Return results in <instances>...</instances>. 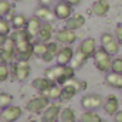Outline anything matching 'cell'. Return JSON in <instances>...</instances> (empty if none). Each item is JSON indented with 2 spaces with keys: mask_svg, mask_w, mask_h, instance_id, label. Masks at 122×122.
<instances>
[{
  "mask_svg": "<svg viewBox=\"0 0 122 122\" xmlns=\"http://www.w3.org/2000/svg\"><path fill=\"white\" fill-rule=\"evenodd\" d=\"M38 3H40V6H46V7H50V6L54 3V0H38Z\"/></svg>",
  "mask_w": 122,
  "mask_h": 122,
  "instance_id": "39",
  "label": "cell"
},
{
  "mask_svg": "<svg viewBox=\"0 0 122 122\" xmlns=\"http://www.w3.org/2000/svg\"><path fill=\"white\" fill-rule=\"evenodd\" d=\"M85 24V17L81 13H74L68 20H65V27L70 30H80Z\"/></svg>",
  "mask_w": 122,
  "mask_h": 122,
  "instance_id": "16",
  "label": "cell"
},
{
  "mask_svg": "<svg viewBox=\"0 0 122 122\" xmlns=\"http://www.w3.org/2000/svg\"><path fill=\"white\" fill-rule=\"evenodd\" d=\"M10 37H11L16 43H19V41H31V38H33L26 29L13 30V31H11V34H10Z\"/></svg>",
  "mask_w": 122,
  "mask_h": 122,
  "instance_id": "27",
  "label": "cell"
},
{
  "mask_svg": "<svg viewBox=\"0 0 122 122\" xmlns=\"http://www.w3.org/2000/svg\"><path fill=\"white\" fill-rule=\"evenodd\" d=\"M109 9H111V4H109L108 0H95L92 3L91 11L95 16H98V17H104V16H107Z\"/></svg>",
  "mask_w": 122,
  "mask_h": 122,
  "instance_id": "19",
  "label": "cell"
},
{
  "mask_svg": "<svg viewBox=\"0 0 122 122\" xmlns=\"http://www.w3.org/2000/svg\"><path fill=\"white\" fill-rule=\"evenodd\" d=\"M56 40L61 44H64V46H71L77 40V34H75L74 30H70V29L65 27V29H61L56 33Z\"/></svg>",
  "mask_w": 122,
  "mask_h": 122,
  "instance_id": "12",
  "label": "cell"
},
{
  "mask_svg": "<svg viewBox=\"0 0 122 122\" xmlns=\"http://www.w3.org/2000/svg\"><path fill=\"white\" fill-rule=\"evenodd\" d=\"M74 50H72V47L71 46H64V47H61L60 51H58V54H57V64H61V65H68L71 60H72V57H74Z\"/></svg>",
  "mask_w": 122,
  "mask_h": 122,
  "instance_id": "14",
  "label": "cell"
},
{
  "mask_svg": "<svg viewBox=\"0 0 122 122\" xmlns=\"http://www.w3.org/2000/svg\"><path fill=\"white\" fill-rule=\"evenodd\" d=\"M7 37H9V36H3V34H0V47H3V46H4V43H6Z\"/></svg>",
  "mask_w": 122,
  "mask_h": 122,
  "instance_id": "41",
  "label": "cell"
},
{
  "mask_svg": "<svg viewBox=\"0 0 122 122\" xmlns=\"http://www.w3.org/2000/svg\"><path fill=\"white\" fill-rule=\"evenodd\" d=\"M72 7L74 6H71L70 3H67L65 0H60V1H57L56 3V6H54V14H56V17L58 19V20H68L74 13H72Z\"/></svg>",
  "mask_w": 122,
  "mask_h": 122,
  "instance_id": "10",
  "label": "cell"
},
{
  "mask_svg": "<svg viewBox=\"0 0 122 122\" xmlns=\"http://www.w3.org/2000/svg\"><path fill=\"white\" fill-rule=\"evenodd\" d=\"M41 20L37 17V16H33L29 19V21H27V26H26V30L29 31V34H30L31 37H36V36H38V31L41 29Z\"/></svg>",
  "mask_w": 122,
  "mask_h": 122,
  "instance_id": "21",
  "label": "cell"
},
{
  "mask_svg": "<svg viewBox=\"0 0 122 122\" xmlns=\"http://www.w3.org/2000/svg\"><path fill=\"white\" fill-rule=\"evenodd\" d=\"M61 91H62V87L58 85V84H54L46 92H43V95H46L50 101H57V99L61 98Z\"/></svg>",
  "mask_w": 122,
  "mask_h": 122,
  "instance_id": "26",
  "label": "cell"
},
{
  "mask_svg": "<svg viewBox=\"0 0 122 122\" xmlns=\"http://www.w3.org/2000/svg\"><path fill=\"white\" fill-rule=\"evenodd\" d=\"M34 16H37V17H38L41 21H44V23H51V21H54V20L57 19L56 14H54V10L46 7V6L37 7L36 11H34Z\"/></svg>",
  "mask_w": 122,
  "mask_h": 122,
  "instance_id": "15",
  "label": "cell"
},
{
  "mask_svg": "<svg viewBox=\"0 0 122 122\" xmlns=\"http://www.w3.org/2000/svg\"><path fill=\"white\" fill-rule=\"evenodd\" d=\"M81 122H102V118L97 114V111H90L87 109L81 115Z\"/></svg>",
  "mask_w": 122,
  "mask_h": 122,
  "instance_id": "29",
  "label": "cell"
},
{
  "mask_svg": "<svg viewBox=\"0 0 122 122\" xmlns=\"http://www.w3.org/2000/svg\"><path fill=\"white\" fill-rule=\"evenodd\" d=\"M33 56H34V46L31 41L16 43V60L29 61Z\"/></svg>",
  "mask_w": 122,
  "mask_h": 122,
  "instance_id": "6",
  "label": "cell"
},
{
  "mask_svg": "<svg viewBox=\"0 0 122 122\" xmlns=\"http://www.w3.org/2000/svg\"><path fill=\"white\" fill-rule=\"evenodd\" d=\"M53 26H51V23H43L41 24V29L38 31V38L41 40V41H46V43H48L50 40H51V37H53Z\"/></svg>",
  "mask_w": 122,
  "mask_h": 122,
  "instance_id": "24",
  "label": "cell"
},
{
  "mask_svg": "<svg viewBox=\"0 0 122 122\" xmlns=\"http://www.w3.org/2000/svg\"><path fill=\"white\" fill-rule=\"evenodd\" d=\"M0 64H4V61H3V58L0 57Z\"/></svg>",
  "mask_w": 122,
  "mask_h": 122,
  "instance_id": "43",
  "label": "cell"
},
{
  "mask_svg": "<svg viewBox=\"0 0 122 122\" xmlns=\"http://www.w3.org/2000/svg\"><path fill=\"white\" fill-rule=\"evenodd\" d=\"M11 21L7 20L6 17H0V34L3 36H10L11 34Z\"/></svg>",
  "mask_w": 122,
  "mask_h": 122,
  "instance_id": "31",
  "label": "cell"
},
{
  "mask_svg": "<svg viewBox=\"0 0 122 122\" xmlns=\"http://www.w3.org/2000/svg\"><path fill=\"white\" fill-rule=\"evenodd\" d=\"M0 57L3 58L4 64H10L16 58V41L9 36L4 46L0 47Z\"/></svg>",
  "mask_w": 122,
  "mask_h": 122,
  "instance_id": "8",
  "label": "cell"
},
{
  "mask_svg": "<svg viewBox=\"0 0 122 122\" xmlns=\"http://www.w3.org/2000/svg\"><path fill=\"white\" fill-rule=\"evenodd\" d=\"M115 38L118 40V43L122 46V24H118L115 29Z\"/></svg>",
  "mask_w": 122,
  "mask_h": 122,
  "instance_id": "38",
  "label": "cell"
},
{
  "mask_svg": "<svg viewBox=\"0 0 122 122\" xmlns=\"http://www.w3.org/2000/svg\"><path fill=\"white\" fill-rule=\"evenodd\" d=\"M107 84L112 88H117V90H122V74L118 72H109L107 74V78H105Z\"/></svg>",
  "mask_w": 122,
  "mask_h": 122,
  "instance_id": "23",
  "label": "cell"
},
{
  "mask_svg": "<svg viewBox=\"0 0 122 122\" xmlns=\"http://www.w3.org/2000/svg\"><path fill=\"white\" fill-rule=\"evenodd\" d=\"M78 50H81V51H82L85 56H88V57H94V54H95V51H97L95 40H94V38H91V37L84 38V40L81 41V44H80Z\"/></svg>",
  "mask_w": 122,
  "mask_h": 122,
  "instance_id": "20",
  "label": "cell"
},
{
  "mask_svg": "<svg viewBox=\"0 0 122 122\" xmlns=\"http://www.w3.org/2000/svg\"><path fill=\"white\" fill-rule=\"evenodd\" d=\"M88 56H85L81 50H77L75 53H74V57H72V60L70 62V65L74 68V70H80L81 67H84V64L88 61Z\"/></svg>",
  "mask_w": 122,
  "mask_h": 122,
  "instance_id": "22",
  "label": "cell"
},
{
  "mask_svg": "<svg viewBox=\"0 0 122 122\" xmlns=\"http://www.w3.org/2000/svg\"><path fill=\"white\" fill-rule=\"evenodd\" d=\"M56 82H53L50 78H47L46 75L44 77H37V78H34L33 81H31V87L34 88V90H37V91L40 92V94H43V92H46L51 85H54Z\"/></svg>",
  "mask_w": 122,
  "mask_h": 122,
  "instance_id": "18",
  "label": "cell"
},
{
  "mask_svg": "<svg viewBox=\"0 0 122 122\" xmlns=\"http://www.w3.org/2000/svg\"><path fill=\"white\" fill-rule=\"evenodd\" d=\"M94 64H95L98 71L108 72V71H111L112 56L109 53H107V50L104 47H99V48H97V51L94 54Z\"/></svg>",
  "mask_w": 122,
  "mask_h": 122,
  "instance_id": "3",
  "label": "cell"
},
{
  "mask_svg": "<svg viewBox=\"0 0 122 122\" xmlns=\"http://www.w3.org/2000/svg\"><path fill=\"white\" fill-rule=\"evenodd\" d=\"M10 77V67L7 64H0V82L7 81Z\"/></svg>",
  "mask_w": 122,
  "mask_h": 122,
  "instance_id": "35",
  "label": "cell"
},
{
  "mask_svg": "<svg viewBox=\"0 0 122 122\" xmlns=\"http://www.w3.org/2000/svg\"><path fill=\"white\" fill-rule=\"evenodd\" d=\"M29 122H37V121H36V119H30Z\"/></svg>",
  "mask_w": 122,
  "mask_h": 122,
  "instance_id": "44",
  "label": "cell"
},
{
  "mask_svg": "<svg viewBox=\"0 0 122 122\" xmlns=\"http://www.w3.org/2000/svg\"><path fill=\"white\" fill-rule=\"evenodd\" d=\"M13 10V4L9 0H0V17H6Z\"/></svg>",
  "mask_w": 122,
  "mask_h": 122,
  "instance_id": "33",
  "label": "cell"
},
{
  "mask_svg": "<svg viewBox=\"0 0 122 122\" xmlns=\"http://www.w3.org/2000/svg\"><path fill=\"white\" fill-rule=\"evenodd\" d=\"M48 105H50V99H48L46 95L40 94V95L31 98L30 101H27L26 109H27L29 112H31V114H41Z\"/></svg>",
  "mask_w": 122,
  "mask_h": 122,
  "instance_id": "5",
  "label": "cell"
},
{
  "mask_svg": "<svg viewBox=\"0 0 122 122\" xmlns=\"http://www.w3.org/2000/svg\"><path fill=\"white\" fill-rule=\"evenodd\" d=\"M61 109L60 102H50V105L41 112V122H57Z\"/></svg>",
  "mask_w": 122,
  "mask_h": 122,
  "instance_id": "9",
  "label": "cell"
},
{
  "mask_svg": "<svg viewBox=\"0 0 122 122\" xmlns=\"http://www.w3.org/2000/svg\"><path fill=\"white\" fill-rule=\"evenodd\" d=\"M80 122H81V121H80Z\"/></svg>",
  "mask_w": 122,
  "mask_h": 122,
  "instance_id": "47",
  "label": "cell"
},
{
  "mask_svg": "<svg viewBox=\"0 0 122 122\" xmlns=\"http://www.w3.org/2000/svg\"><path fill=\"white\" fill-rule=\"evenodd\" d=\"M23 115V109L17 105H9L4 109H1L0 118L3 122H16L17 119H20Z\"/></svg>",
  "mask_w": 122,
  "mask_h": 122,
  "instance_id": "11",
  "label": "cell"
},
{
  "mask_svg": "<svg viewBox=\"0 0 122 122\" xmlns=\"http://www.w3.org/2000/svg\"><path fill=\"white\" fill-rule=\"evenodd\" d=\"M31 72V67L29 64V61H20L17 60L16 62L11 64V68H10V74L13 77V80H17L20 82L26 81L29 78Z\"/></svg>",
  "mask_w": 122,
  "mask_h": 122,
  "instance_id": "4",
  "label": "cell"
},
{
  "mask_svg": "<svg viewBox=\"0 0 122 122\" xmlns=\"http://www.w3.org/2000/svg\"><path fill=\"white\" fill-rule=\"evenodd\" d=\"M102 108H104V112H105L107 115L114 117V115L119 111V101H118L117 95H114V94L108 95L107 99L104 101V107H102Z\"/></svg>",
  "mask_w": 122,
  "mask_h": 122,
  "instance_id": "13",
  "label": "cell"
},
{
  "mask_svg": "<svg viewBox=\"0 0 122 122\" xmlns=\"http://www.w3.org/2000/svg\"><path fill=\"white\" fill-rule=\"evenodd\" d=\"M74 74H75V70L68 64V65H61L57 64L54 67H50L44 71V75L47 78H50L53 82L58 84V85H64L68 80L74 78Z\"/></svg>",
  "mask_w": 122,
  "mask_h": 122,
  "instance_id": "1",
  "label": "cell"
},
{
  "mask_svg": "<svg viewBox=\"0 0 122 122\" xmlns=\"http://www.w3.org/2000/svg\"><path fill=\"white\" fill-rule=\"evenodd\" d=\"M58 121L60 122H77V114H75V111L72 108L65 107V108L61 109Z\"/></svg>",
  "mask_w": 122,
  "mask_h": 122,
  "instance_id": "25",
  "label": "cell"
},
{
  "mask_svg": "<svg viewBox=\"0 0 122 122\" xmlns=\"http://www.w3.org/2000/svg\"><path fill=\"white\" fill-rule=\"evenodd\" d=\"M67 3H70L71 6H77V4H80L81 3V0H65Z\"/></svg>",
  "mask_w": 122,
  "mask_h": 122,
  "instance_id": "42",
  "label": "cell"
},
{
  "mask_svg": "<svg viewBox=\"0 0 122 122\" xmlns=\"http://www.w3.org/2000/svg\"><path fill=\"white\" fill-rule=\"evenodd\" d=\"M14 1H20V0H14Z\"/></svg>",
  "mask_w": 122,
  "mask_h": 122,
  "instance_id": "45",
  "label": "cell"
},
{
  "mask_svg": "<svg viewBox=\"0 0 122 122\" xmlns=\"http://www.w3.org/2000/svg\"><path fill=\"white\" fill-rule=\"evenodd\" d=\"M111 71H112V72L122 74V57H115V58H112Z\"/></svg>",
  "mask_w": 122,
  "mask_h": 122,
  "instance_id": "36",
  "label": "cell"
},
{
  "mask_svg": "<svg viewBox=\"0 0 122 122\" xmlns=\"http://www.w3.org/2000/svg\"><path fill=\"white\" fill-rule=\"evenodd\" d=\"M101 47H104V48L107 50V53H109L111 56H115V54H118L121 44L118 43L117 38H114L112 41H109V43H107V44H104V46H101Z\"/></svg>",
  "mask_w": 122,
  "mask_h": 122,
  "instance_id": "30",
  "label": "cell"
},
{
  "mask_svg": "<svg viewBox=\"0 0 122 122\" xmlns=\"http://www.w3.org/2000/svg\"><path fill=\"white\" fill-rule=\"evenodd\" d=\"M114 38H115V34H111V33H104V34L101 36V46H104V44H107V43L112 41Z\"/></svg>",
  "mask_w": 122,
  "mask_h": 122,
  "instance_id": "37",
  "label": "cell"
},
{
  "mask_svg": "<svg viewBox=\"0 0 122 122\" xmlns=\"http://www.w3.org/2000/svg\"><path fill=\"white\" fill-rule=\"evenodd\" d=\"M13 104V97L6 92H0V109H4L6 107Z\"/></svg>",
  "mask_w": 122,
  "mask_h": 122,
  "instance_id": "34",
  "label": "cell"
},
{
  "mask_svg": "<svg viewBox=\"0 0 122 122\" xmlns=\"http://www.w3.org/2000/svg\"><path fill=\"white\" fill-rule=\"evenodd\" d=\"M58 51H60L58 41H48V43H47V50H46V53L43 54L41 60L44 61V62H51L53 60L57 58Z\"/></svg>",
  "mask_w": 122,
  "mask_h": 122,
  "instance_id": "17",
  "label": "cell"
},
{
  "mask_svg": "<svg viewBox=\"0 0 122 122\" xmlns=\"http://www.w3.org/2000/svg\"><path fill=\"white\" fill-rule=\"evenodd\" d=\"M114 121L115 122H122V109H119V111L114 115Z\"/></svg>",
  "mask_w": 122,
  "mask_h": 122,
  "instance_id": "40",
  "label": "cell"
},
{
  "mask_svg": "<svg viewBox=\"0 0 122 122\" xmlns=\"http://www.w3.org/2000/svg\"><path fill=\"white\" fill-rule=\"evenodd\" d=\"M104 98L99 94H88L84 95L81 98V105L84 109H90V111H97L101 107H104Z\"/></svg>",
  "mask_w": 122,
  "mask_h": 122,
  "instance_id": "7",
  "label": "cell"
},
{
  "mask_svg": "<svg viewBox=\"0 0 122 122\" xmlns=\"http://www.w3.org/2000/svg\"><path fill=\"white\" fill-rule=\"evenodd\" d=\"M121 102H122V97H121Z\"/></svg>",
  "mask_w": 122,
  "mask_h": 122,
  "instance_id": "46",
  "label": "cell"
},
{
  "mask_svg": "<svg viewBox=\"0 0 122 122\" xmlns=\"http://www.w3.org/2000/svg\"><path fill=\"white\" fill-rule=\"evenodd\" d=\"M27 17L24 16V14H16L14 17H13V20H11V27L14 29V30H19V29H26V26H27Z\"/></svg>",
  "mask_w": 122,
  "mask_h": 122,
  "instance_id": "28",
  "label": "cell"
},
{
  "mask_svg": "<svg viewBox=\"0 0 122 122\" xmlns=\"http://www.w3.org/2000/svg\"><path fill=\"white\" fill-rule=\"evenodd\" d=\"M62 87V91H61V101H70V99H72L78 92L81 91V90H85L87 88V82L84 81V82H81V81H78L75 77L74 78H71V80H68L64 85H61Z\"/></svg>",
  "mask_w": 122,
  "mask_h": 122,
  "instance_id": "2",
  "label": "cell"
},
{
  "mask_svg": "<svg viewBox=\"0 0 122 122\" xmlns=\"http://www.w3.org/2000/svg\"><path fill=\"white\" fill-rule=\"evenodd\" d=\"M33 46H34V56H37V57H43V54L46 53V50H47V43L46 41H37V43H33Z\"/></svg>",
  "mask_w": 122,
  "mask_h": 122,
  "instance_id": "32",
  "label": "cell"
}]
</instances>
